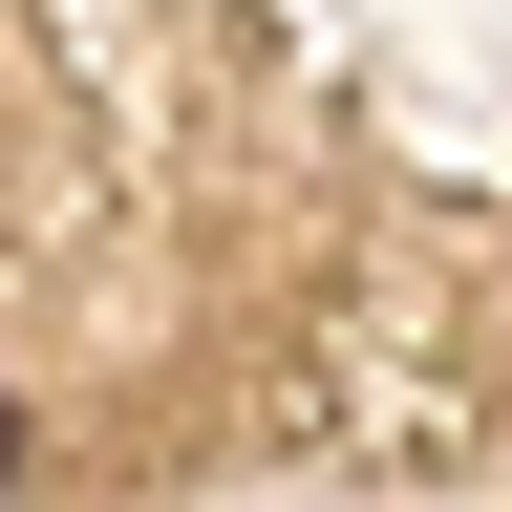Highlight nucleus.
<instances>
[{
	"instance_id": "f257e3e1",
	"label": "nucleus",
	"mask_w": 512,
	"mask_h": 512,
	"mask_svg": "<svg viewBox=\"0 0 512 512\" xmlns=\"http://www.w3.org/2000/svg\"><path fill=\"white\" fill-rule=\"evenodd\" d=\"M0 470H22V406H0Z\"/></svg>"
}]
</instances>
